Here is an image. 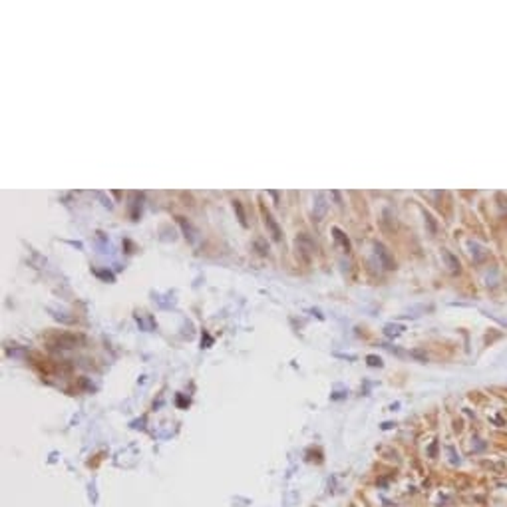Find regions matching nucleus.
<instances>
[{
  "label": "nucleus",
  "instance_id": "f257e3e1",
  "mask_svg": "<svg viewBox=\"0 0 507 507\" xmlns=\"http://www.w3.org/2000/svg\"><path fill=\"white\" fill-rule=\"evenodd\" d=\"M263 215H264V223L269 225V229H271V233H273V237L279 241L281 239V231H279V227H277V223L273 221V217H271V213L269 211H263Z\"/></svg>",
  "mask_w": 507,
  "mask_h": 507
},
{
  "label": "nucleus",
  "instance_id": "f03ea898",
  "mask_svg": "<svg viewBox=\"0 0 507 507\" xmlns=\"http://www.w3.org/2000/svg\"><path fill=\"white\" fill-rule=\"evenodd\" d=\"M317 199H319V211H317V217L320 219V217L324 215V211H326V203H324V195H322V193L317 195Z\"/></svg>",
  "mask_w": 507,
  "mask_h": 507
},
{
  "label": "nucleus",
  "instance_id": "7ed1b4c3",
  "mask_svg": "<svg viewBox=\"0 0 507 507\" xmlns=\"http://www.w3.org/2000/svg\"><path fill=\"white\" fill-rule=\"evenodd\" d=\"M235 209H237V213H239V219H241V223L245 225V213H243V209H241V203H239V201H235Z\"/></svg>",
  "mask_w": 507,
  "mask_h": 507
}]
</instances>
